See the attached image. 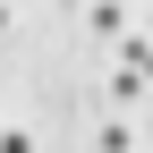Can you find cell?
<instances>
[{
  "label": "cell",
  "mask_w": 153,
  "mask_h": 153,
  "mask_svg": "<svg viewBox=\"0 0 153 153\" xmlns=\"http://www.w3.org/2000/svg\"><path fill=\"white\" fill-rule=\"evenodd\" d=\"M85 26L102 34V43H119L128 34V0H85Z\"/></svg>",
  "instance_id": "6da1fadb"
},
{
  "label": "cell",
  "mask_w": 153,
  "mask_h": 153,
  "mask_svg": "<svg viewBox=\"0 0 153 153\" xmlns=\"http://www.w3.org/2000/svg\"><path fill=\"white\" fill-rule=\"evenodd\" d=\"M111 102H119V111H136V102H145V76H136V68H128V60H119V68H111Z\"/></svg>",
  "instance_id": "7a4b0ae2"
},
{
  "label": "cell",
  "mask_w": 153,
  "mask_h": 153,
  "mask_svg": "<svg viewBox=\"0 0 153 153\" xmlns=\"http://www.w3.org/2000/svg\"><path fill=\"white\" fill-rule=\"evenodd\" d=\"M136 136H145V128H128V119H102V128H94L102 153H136Z\"/></svg>",
  "instance_id": "3957f363"
},
{
  "label": "cell",
  "mask_w": 153,
  "mask_h": 153,
  "mask_svg": "<svg viewBox=\"0 0 153 153\" xmlns=\"http://www.w3.org/2000/svg\"><path fill=\"white\" fill-rule=\"evenodd\" d=\"M119 60H128V68L153 85V34H119Z\"/></svg>",
  "instance_id": "277c9868"
},
{
  "label": "cell",
  "mask_w": 153,
  "mask_h": 153,
  "mask_svg": "<svg viewBox=\"0 0 153 153\" xmlns=\"http://www.w3.org/2000/svg\"><path fill=\"white\" fill-rule=\"evenodd\" d=\"M0 153H34V136L26 128H0Z\"/></svg>",
  "instance_id": "5b68a950"
},
{
  "label": "cell",
  "mask_w": 153,
  "mask_h": 153,
  "mask_svg": "<svg viewBox=\"0 0 153 153\" xmlns=\"http://www.w3.org/2000/svg\"><path fill=\"white\" fill-rule=\"evenodd\" d=\"M0 43H9V0H0Z\"/></svg>",
  "instance_id": "8992f818"
},
{
  "label": "cell",
  "mask_w": 153,
  "mask_h": 153,
  "mask_svg": "<svg viewBox=\"0 0 153 153\" xmlns=\"http://www.w3.org/2000/svg\"><path fill=\"white\" fill-rule=\"evenodd\" d=\"M145 34H153V0H145Z\"/></svg>",
  "instance_id": "52a82bcc"
}]
</instances>
